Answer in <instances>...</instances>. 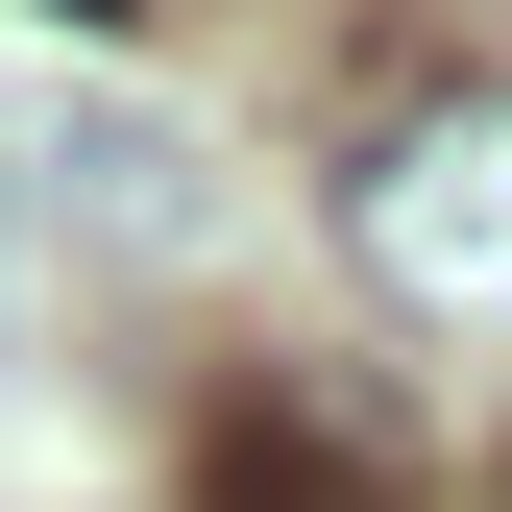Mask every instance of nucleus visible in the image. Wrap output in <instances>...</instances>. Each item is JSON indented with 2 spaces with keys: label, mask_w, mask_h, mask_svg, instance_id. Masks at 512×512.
Segmentation results:
<instances>
[{
  "label": "nucleus",
  "mask_w": 512,
  "mask_h": 512,
  "mask_svg": "<svg viewBox=\"0 0 512 512\" xmlns=\"http://www.w3.org/2000/svg\"><path fill=\"white\" fill-rule=\"evenodd\" d=\"M342 244H366V293L415 342H512V74H439V98L366 122Z\"/></svg>",
  "instance_id": "nucleus-1"
},
{
  "label": "nucleus",
  "mask_w": 512,
  "mask_h": 512,
  "mask_svg": "<svg viewBox=\"0 0 512 512\" xmlns=\"http://www.w3.org/2000/svg\"><path fill=\"white\" fill-rule=\"evenodd\" d=\"M196 512H415L391 391H220L196 415Z\"/></svg>",
  "instance_id": "nucleus-2"
},
{
  "label": "nucleus",
  "mask_w": 512,
  "mask_h": 512,
  "mask_svg": "<svg viewBox=\"0 0 512 512\" xmlns=\"http://www.w3.org/2000/svg\"><path fill=\"white\" fill-rule=\"evenodd\" d=\"M49 25H171V0H49Z\"/></svg>",
  "instance_id": "nucleus-3"
}]
</instances>
